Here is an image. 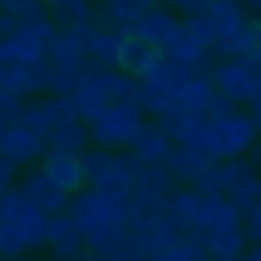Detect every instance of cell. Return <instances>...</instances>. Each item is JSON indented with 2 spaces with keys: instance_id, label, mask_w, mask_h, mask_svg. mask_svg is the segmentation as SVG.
Returning a JSON list of instances; mask_svg holds the SVG:
<instances>
[{
  "instance_id": "cell-1",
  "label": "cell",
  "mask_w": 261,
  "mask_h": 261,
  "mask_svg": "<svg viewBox=\"0 0 261 261\" xmlns=\"http://www.w3.org/2000/svg\"><path fill=\"white\" fill-rule=\"evenodd\" d=\"M69 217H74V227H79V237H84V251L103 256V251L133 227V207H128V197H109V192L79 188L69 197Z\"/></svg>"
},
{
  "instance_id": "cell-2",
  "label": "cell",
  "mask_w": 261,
  "mask_h": 261,
  "mask_svg": "<svg viewBox=\"0 0 261 261\" xmlns=\"http://www.w3.org/2000/svg\"><path fill=\"white\" fill-rule=\"evenodd\" d=\"M44 247V217L20 188L0 192V256H35Z\"/></svg>"
},
{
  "instance_id": "cell-3",
  "label": "cell",
  "mask_w": 261,
  "mask_h": 261,
  "mask_svg": "<svg viewBox=\"0 0 261 261\" xmlns=\"http://www.w3.org/2000/svg\"><path fill=\"white\" fill-rule=\"evenodd\" d=\"M207 123V158L212 163H232V158H247L256 148V128H251L247 109H232V103H212L202 114Z\"/></svg>"
},
{
  "instance_id": "cell-4",
  "label": "cell",
  "mask_w": 261,
  "mask_h": 261,
  "mask_svg": "<svg viewBox=\"0 0 261 261\" xmlns=\"http://www.w3.org/2000/svg\"><path fill=\"white\" fill-rule=\"evenodd\" d=\"M138 99V79L133 74H118V69H89L79 74V84H74L69 94V109L79 118H94L99 109H109V103H133Z\"/></svg>"
},
{
  "instance_id": "cell-5",
  "label": "cell",
  "mask_w": 261,
  "mask_h": 261,
  "mask_svg": "<svg viewBox=\"0 0 261 261\" xmlns=\"http://www.w3.org/2000/svg\"><path fill=\"white\" fill-rule=\"evenodd\" d=\"M143 109L138 103H109L99 109L94 118H84V133H89V148H103V153H128L133 138L143 133Z\"/></svg>"
},
{
  "instance_id": "cell-6",
  "label": "cell",
  "mask_w": 261,
  "mask_h": 261,
  "mask_svg": "<svg viewBox=\"0 0 261 261\" xmlns=\"http://www.w3.org/2000/svg\"><path fill=\"white\" fill-rule=\"evenodd\" d=\"M84 188L109 192V197H133V188H138V163H133V153L84 148Z\"/></svg>"
},
{
  "instance_id": "cell-7",
  "label": "cell",
  "mask_w": 261,
  "mask_h": 261,
  "mask_svg": "<svg viewBox=\"0 0 261 261\" xmlns=\"http://www.w3.org/2000/svg\"><path fill=\"white\" fill-rule=\"evenodd\" d=\"M207 192H217V197H227L237 212H247L251 202H261V173L251 168L247 158L217 163V168H212V182H207Z\"/></svg>"
},
{
  "instance_id": "cell-8",
  "label": "cell",
  "mask_w": 261,
  "mask_h": 261,
  "mask_svg": "<svg viewBox=\"0 0 261 261\" xmlns=\"http://www.w3.org/2000/svg\"><path fill=\"white\" fill-rule=\"evenodd\" d=\"M256 84H261V74L251 69L247 59H217V64H212V94H217L222 103H232V109H247Z\"/></svg>"
},
{
  "instance_id": "cell-9",
  "label": "cell",
  "mask_w": 261,
  "mask_h": 261,
  "mask_svg": "<svg viewBox=\"0 0 261 261\" xmlns=\"http://www.w3.org/2000/svg\"><path fill=\"white\" fill-rule=\"evenodd\" d=\"M133 40L143 44V49H153V55H168V49L182 40V20H177L173 10H163V5H148V15L138 20V30H133Z\"/></svg>"
},
{
  "instance_id": "cell-10",
  "label": "cell",
  "mask_w": 261,
  "mask_h": 261,
  "mask_svg": "<svg viewBox=\"0 0 261 261\" xmlns=\"http://www.w3.org/2000/svg\"><path fill=\"white\" fill-rule=\"evenodd\" d=\"M148 5H153V0H99V5H94V25L118 35V40H128L133 30H138V20L148 15Z\"/></svg>"
},
{
  "instance_id": "cell-11",
  "label": "cell",
  "mask_w": 261,
  "mask_h": 261,
  "mask_svg": "<svg viewBox=\"0 0 261 261\" xmlns=\"http://www.w3.org/2000/svg\"><path fill=\"white\" fill-rule=\"evenodd\" d=\"M44 256L49 261H79L84 256V237H79V227H74L69 212L44 217Z\"/></svg>"
},
{
  "instance_id": "cell-12",
  "label": "cell",
  "mask_w": 261,
  "mask_h": 261,
  "mask_svg": "<svg viewBox=\"0 0 261 261\" xmlns=\"http://www.w3.org/2000/svg\"><path fill=\"white\" fill-rule=\"evenodd\" d=\"M15 188H20V192L30 197V207H35L40 217H59V212H69V192H59L55 182H49V177L40 173V168H30V173L20 177V182H15Z\"/></svg>"
},
{
  "instance_id": "cell-13",
  "label": "cell",
  "mask_w": 261,
  "mask_h": 261,
  "mask_svg": "<svg viewBox=\"0 0 261 261\" xmlns=\"http://www.w3.org/2000/svg\"><path fill=\"white\" fill-rule=\"evenodd\" d=\"M0 158L20 173V168H30V163L44 158V138H35V133L20 128V123H5V128H0Z\"/></svg>"
},
{
  "instance_id": "cell-14",
  "label": "cell",
  "mask_w": 261,
  "mask_h": 261,
  "mask_svg": "<svg viewBox=\"0 0 261 261\" xmlns=\"http://www.w3.org/2000/svg\"><path fill=\"white\" fill-rule=\"evenodd\" d=\"M35 168H40L59 192H69V197L84 188V153H44Z\"/></svg>"
},
{
  "instance_id": "cell-15",
  "label": "cell",
  "mask_w": 261,
  "mask_h": 261,
  "mask_svg": "<svg viewBox=\"0 0 261 261\" xmlns=\"http://www.w3.org/2000/svg\"><path fill=\"white\" fill-rule=\"evenodd\" d=\"M79 40H84L89 69H118V35H109V30H99L89 20V25H79Z\"/></svg>"
},
{
  "instance_id": "cell-16",
  "label": "cell",
  "mask_w": 261,
  "mask_h": 261,
  "mask_svg": "<svg viewBox=\"0 0 261 261\" xmlns=\"http://www.w3.org/2000/svg\"><path fill=\"white\" fill-rule=\"evenodd\" d=\"M128 153H133V163H138V168H163V163H168V153H173V138H168L158 123H143V133L133 138Z\"/></svg>"
},
{
  "instance_id": "cell-17",
  "label": "cell",
  "mask_w": 261,
  "mask_h": 261,
  "mask_svg": "<svg viewBox=\"0 0 261 261\" xmlns=\"http://www.w3.org/2000/svg\"><path fill=\"white\" fill-rule=\"evenodd\" d=\"M94 5H99V0H44V15H49L59 30H79V25L94 20Z\"/></svg>"
},
{
  "instance_id": "cell-18",
  "label": "cell",
  "mask_w": 261,
  "mask_h": 261,
  "mask_svg": "<svg viewBox=\"0 0 261 261\" xmlns=\"http://www.w3.org/2000/svg\"><path fill=\"white\" fill-rule=\"evenodd\" d=\"M44 64H69V69H84V40H79V30H59V25H55V40H49Z\"/></svg>"
},
{
  "instance_id": "cell-19",
  "label": "cell",
  "mask_w": 261,
  "mask_h": 261,
  "mask_svg": "<svg viewBox=\"0 0 261 261\" xmlns=\"http://www.w3.org/2000/svg\"><path fill=\"white\" fill-rule=\"evenodd\" d=\"M84 148H89L84 118H64V123H55L49 138H44V153H84Z\"/></svg>"
},
{
  "instance_id": "cell-20",
  "label": "cell",
  "mask_w": 261,
  "mask_h": 261,
  "mask_svg": "<svg viewBox=\"0 0 261 261\" xmlns=\"http://www.w3.org/2000/svg\"><path fill=\"white\" fill-rule=\"evenodd\" d=\"M197 247L207 251V261H237L242 251H247V237H242V227H227V232H212V237H202Z\"/></svg>"
},
{
  "instance_id": "cell-21",
  "label": "cell",
  "mask_w": 261,
  "mask_h": 261,
  "mask_svg": "<svg viewBox=\"0 0 261 261\" xmlns=\"http://www.w3.org/2000/svg\"><path fill=\"white\" fill-rule=\"evenodd\" d=\"M207 25L217 30V35H227V30H237V25H247L251 15L242 10V5H237V0H207Z\"/></svg>"
},
{
  "instance_id": "cell-22",
  "label": "cell",
  "mask_w": 261,
  "mask_h": 261,
  "mask_svg": "<svg viewBox=\"0 0 261 261\" xmlns=\"http://www.w3.org/2000/svg\"><path fill=\"white\" fill-rule=\"evenodd\" d=\"M182 35H188L202 55H212V44H217V30L207 25V15H182Z\"/></svg>"
},
{
  "instance_id": "cell-23",
  "label": "cell",
  "mask_w": 261,
  "mask_h": 261,
  "mask_svg": "<svg viewBox=\"0 0 261 261\" xmlns=\"http://www.w3.org/2000/svg\"><path fill=\"white\" fill-rule=\"evenodd\" d=\"M143 59H148V49L133 40V35H128V40H118V74H138Z\"/></svg>"
},
{
  "instance_id": "cell-24",
  "label": "cell",
  "mask_w": 261,
  "mask_h": 261,
  "mask_svg": "<svg viewBox=\"0 0 261 261\" xmlns=\"http://www.w3.org/2000/svg\"><path fill=\"white\" fill-rule=\"evenodd\" d=\"M242 237H247V247H261V202L242 212Z\"/></svg>"
},
{
  "instance_id": "cell-25",
  "label": "cell",
  "mask_w": 261,
  "mask_h": 261,
  "mask_svg": "<svg viewBox=\"0 0 261 261\" xmlns=\"http://www.w3.org/2000/svg\"><path fill=\"white\" fill-rule=\"evenodd\" d=\"M0 10L15 20H35V15H44V0H0Z\"/></svg>"
},
{
  "instance_id": "cell-26",
  "label": "cell",
  "mask_w": 261,
  "mask_h": 261,
  "mask_svg": "<svg viewBox=\"0 0 261 261\" xmlns=\"http://www.w3.org/2000/svg\"><path fill=\"white\" fill-rule=\"evenodd\" d=\"M153 5H163V10H173L177 20H182V15H202V10H207V0H153Z\"/></svg>"
},
{
  "instance_id": "cell-27",
  "label": "cell",
  "mask_w": 261,
  "mask_h": 261,
  "mask_svg": "<svg viewBox=\"0 0 261 261\" xmlns=\"http://www.w3.org/2000/svg\"><path fill=\"white\" fill-rule=\"evenodd\" d=\"M247 64L261 74V20H256V30H251V55H247Z\"/></svg>"
},
{
  "instance_id": "cell-28",
  "label": "cell",
  "mask_w": 261,
  "mask_h": 261,
  "mask_svg": "<svg viewBox=\"0 0 261 261\" xmlns=\"http://www.w3.org/2000/svg\"><path fill=\"white\" fill-rule=\"evenodd\" d=\"M15 30H20V20H15V15H5V10H0V40H10Z\"/></svg>"
},
{
  "instance_id": "cell-29",
  "label": "cell",
  "mask_w": 261,
  "mask_h": 261,
  "mask_svg": "<svg viewBox=\"0 0 261 261\" xmlns=\"http://www.w3.org/2000/svg\"><path fill=\"white\" fill-rule=\"evenodd\" d=\"M237 5H242V10H247L251 20H261V0H237Z\"/></svg>"
},
{
  "instance_id": "cell-30",
  "label": "cell",
  "mask_w": 261,
  "mask_h": 261,
  "mask_svg": "<svg viewBox=\"0 0 261 261\" xmlns=\"http://www.w3.org/2000/svg\"><path fill=\"white\" fill-rule=\"evenodd\" d=\"M237 261H261V247H247V251H242Z\"/></svg>"
},
{
  "instance_id": "cell-31",
  "label": "cell",
  "mask_w": 261,
  "mask_h": 261,
  "mask_svg": "<svg viewBox=\"0 0 261 261\" xmlns=\"http://www.w3.org/2000/svg\"><path fill=\"white\" fill-rule=\"evenodd\" d=\"M0 261H35V256H0Z\"/></svg>"
}]
</instances>
